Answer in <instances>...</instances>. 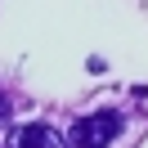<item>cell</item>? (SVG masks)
<instances>
[{
	"mask_svg": "<svg viewBox=\"0 0 148 148\" xmlns=\"http://www.w3.org/2000/svg\"><path fill=\"white\" fill-rule=\"evenodd\" d=\"M14 148H67V139L54 126H45V121H32V126L14 130Z\"/></svg>",
	"mask_w": 148,
	"mask_h": 148,
	"instance_id": "7a4b0ae2",
	"label": "cell"
},
{
	"mask_svg": "<svg viewBox=\"0 0 148 148\" xmlns=\"http://www.w3.org/2000/svg\"><path fill=\"white\" fill-rule=\"evenodd\" d=\"M121 135V112H90V117H76L67 130V148H108Z\"/></svg>",
	"mask_w": 148,
	"mask_h": 148,
	"instance_id": "6da1fadb",
	"label": "cell"
},
{
	"mask_svg": "<svg viewBox=\"0 0 148 148\" xmlns=\"http://www.w3.org/2000/svg\"><path fill=\"white\" fill-rule=\"evenodd\" d=\"M9 117H14V108H9V94L0 90V126H9Z\"/></svg>",
	"mask_w": 148,
	"mask_h": 148,
	"instance_id": "3957f363",
	"label": "cell"
}]
</instances>
